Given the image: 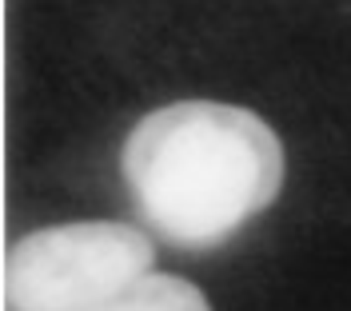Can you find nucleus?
Returning <instances> with one entry per match:
<instances>
[{
  "mask_svg": "<svg viewBox=\"0 0 351 311\" xmlns=\"http://www.w3.org/2000/svg\"><path fill=\"white\" fill-rule=\"evenodd\" d=\"M120 168L144 223L168 244L204 251L280 196L284 144L252 108L180 100L132 128Z\"/></svg>",
  "mask_w": 351,
  "mask_h": 311,
  "instance_id": "1",
  "label": "nucleus"
},
{
  "mask_svg": "<svg viewBox=\"0 0 351 311\" xmlns=\"http://www.w3.org/2000/svg\"><path fill=\"white\" fill-rule=\"evenodd\" d=\"M152 240L116 220L40 227L8 251L4 295L12 311H88L152 271Z\"/></svg>",
  "mask_w": 351,
  "mask_h": 311,
  "instance_id": "2",
  "label": "nucleus"
},
{
  "mask_svg": "<svg viewBox=\"0 0 351 311\" xmlns=\"http://www.w3.org/2000/svg\"><path fill=\"white\" fill-rule=\"evenodd\" d=\"M88 311H212V303L204 299V291L180 275H156L148 271L144 279H136L128 291L112 295L104 303Z\"/></svg>",
  "mask_w": 351,
  "mask_h": 311,
  "instance_id": "3",
  "label": "nucleus"
}]
</instances>
